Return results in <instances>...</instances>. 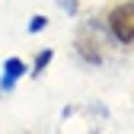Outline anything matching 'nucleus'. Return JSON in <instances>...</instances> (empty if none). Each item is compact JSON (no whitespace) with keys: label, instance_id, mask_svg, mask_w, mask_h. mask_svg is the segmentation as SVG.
<instances>
[{"label":"nucleus","instance_id":"nucleus-1","mask_svg":"<svg viewBox=\"0 0 134 134\" xmlns=\"http://www.w3.org/2000/svg\"><path fill=\"white\" fill-rule=\"evenodd\" d=\"M105 26H109V32H112L121 45H131V42H134V0L112 7Z\"/></svg>","mask_w":134,"mask_h":134},{"label":"nucleus","instance_id":"nucleus-2","mask_svg":"<svg viewBox=\"0 0 134 134\" xmlns=\"http://www.w3.org/2000/svg\"><path fill=\"white\" fill-rule=\"evenodd\" d=\"M23 74H29V67H26L19 58H7V61H3V80H0V93H10L16 83H19Z\"/></svg>","mask_w":134,"mask_h":134},{"label":"nucleus","instance_id":"nucleus-3","mask_svg":"<svg viewBox=\"0 0 134 134\" xmlns=\"http://www.w3.org/2000/svg\"><path fill=\"white\" fill-rule=\"evenodd\" d=\"M77 45H80V54L86 58L90 64H99V61H102V51H99V42H93V38H90V29H86V32H80Z\"/></svg>","mask_w":134,"mask_h":134},{"label":"nucleus","instance_id":"nucleus-4","mask_svg":"<svg viewBox=\"0 0 134 134\" xmlns=\"http://www.w3.org/2000/svg\"><path fill=\"white\" fill-rule=\"evenodd\" d=\"M51 58H54V54H51V48L38 51V58H35V64H32V70H29V74H32V77H42V74H45V67L51 64Z\"/></svg>","mask_w":134,"mask_h":134},{"label":"nucleus","instance_id":"nucleus-5","mask_svg":"<svg viewBox=\"0 0 134 134\" xmlns=\"http://www.w3.org/2000/svg\"><path fill=\"white\" fill-rule=\"evenodd\" d=\"M45 26H48L45 16H32V19H29V32H32V35H35V32H42Z\"/></svg>","mask_w":134,"mask_h":134},{"label":"nucleus","instance_id":"nucleus-6","mask_svg":"<svg viewBox=\"0 0 134 134\" xmlns=\"http://www.w3.org/2000/svg\"><path fill=\"white\" fill-rule=\"evenodd\" d=\"M67 13H77V0H67Z\"/></svg>","mask_w":134,"mask_h":134}]
</instances>
